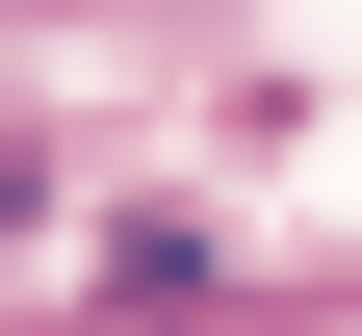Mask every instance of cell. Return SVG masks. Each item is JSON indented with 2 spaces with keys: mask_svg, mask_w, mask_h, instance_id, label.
I'll use <instances>...</instances> for the list:
<instances>
[{
  "mask_svg": "<svg viewBox=\"0 0 362 336\" xmlns=\"http://www.w3.org/2000/svg\"><path fill=\"white\" fill-rule=\"evenodd\" d=\"M78 336H310V311H285V284H207V259H129Z\"/></svg>",
  "mask_w": 362,
  "mask_h": 336,
  "instance_id": "6da1fadb",
  "label": "cell"
}]
</instances>
